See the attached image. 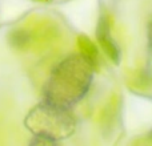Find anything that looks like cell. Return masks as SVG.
I'll return each instance as SVG.
<instances>
[{
	"label": "cell",
	"mask_w": 152,
	"mask_h": 146,
	"mask_svg": "<svg viewBox=\"0 0 152 146\" xmlns=\"http://www.w3.org/2000/svg\"><path fill=\"white\" fill-rule=\"evenodd\" d=\"M95 71L81 53L67 56L51 72L43 89V100L71 109L88 93Z\"/></svg>",
	"instance_id": "1"
},
{
	"label": "cell",
	"mask_w": 152,
	"mask_h": 146,
	"mask_svg": "<svg viewBox=\"0 0 152 146\" xmlns=\"http://www.w3.org/2000/svg\"><path fill=\"white\" fill-rule=\"evenodd\" d=\"M26 128L35 137L45 138L52 144L68 138L76 129L71 109L53 105L43 100L34 106L24 120Z\"/></svg>",
	"instance_id": "2"
},
{
	"label": "cell",
	"mask_w": 152,
	"mask_h": 146,
	"mask_svg": "<svg viewBox=\"0 0 152 146\" xmlns=\"http://www.w3.org/2000/svg\"><path fill=\"white\" fill-rule=\"evenodd\" d=\"M96 39L104 55L112 61L115 65H119L121 61V51L118 43L111 33V23L107 13L102 12L96 25Z\"/></svg>",
	"instance_id": "3"
},
{
	"label": "cell",
	"mask_w": 152,
	"mask_h": 146,
	"mask_svg": "<svg viewBox=\"0 0 152 146\" xmlns=\"http://www.w3.org/2000/svg\"><path fill=\"white\" fill-rule=\"evenodd\" d=\"M34 43V33L26 28H15L8 33V44L16 51H26Z\"/></svg>",
	"instance_id": "4"
},
{
	"label": "cell",
	"mask_w": 152,
	"mask_h": 146,
	"mask_svg": "<svg viewBox=\"0 0 152 146\" xmlns=\"http://www.w3.org/2000/svg\"><path fill=\"white\" fill-rule=\"evenodd\" d=\"M77 47H79L80 53L95 66V69L99 68V64H100L99 49H97V47L95 45V43L92 41L87 35H79Z\"/></svg>",
	"instance_id": "5"
},
{
	"label": "cell",
	"mask_w": 152,
	"mask_h": 146,
	"mask_svg": "<svg viewBox=\"0 0 152 146\" xmlns=\"http://www.w3.org/2000/svg\"><path fill=\"white\" fill-rule=\"evenodd\" d=\"M148 44H150V52L152 53V20L150 23V29H148Z\"/></svg>",
	"instance_id": "6"
},
{
	"label": "cell",
	"mask_w": 152,
	"mask_h": 146,
	"mask_svg": "<svg viewBox=\"0 0 152 146\" xmlns=\"http://www.w3.org/2000/svg\"><path fill=\"white\" fill-rule=\"evenodd\" d=\"M34 1H37V3H50L51 0H34Z\"/></svg>",
	"instance_id": "7"
},
{
	"label": "cell",
	"mask_w": 152,
	"mask_h": 146,
	"mask_svg": "<svg viewBox=\"0 0 152 146\" xmlns=\"http://www.w3.org/2000/svg\"><path fill=\"white\" fill-rule=\"evenodd\" d=\"M148 138H150V139H151V141H152V130L150 132V134H148Z\"/></svg>",
	"instance_id": "8"
}]
</instances>
